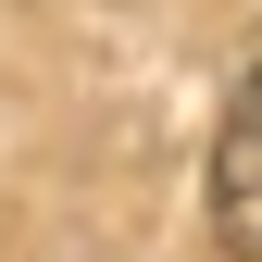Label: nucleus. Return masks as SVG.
Masks as SVG:
<instances>
[{"instance_id":"f257e3e1","label":"nucleus","mask_w":262,"mask_h":262,"mask_svg":"<svg viewBox=\"0 0 262 262\" xmlns=\"http://www.w3.org/2000/svg\"><path fill=\"white\" fill-rule=\"evenodd\" d=\"M212 262H262V50L212 125Z\"/></svg>"}]
</instances>
